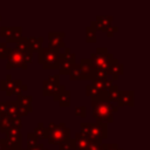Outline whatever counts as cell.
I'll use <instances>...</instances> for the list:
<instances>
[{
	"label": "cell",
	"mask_w": 150,
	"mask_h": 150,
	"mask_svg": "<svg viewBox=\"0 0 150 150\" xmlns=\"http://www.w3.org/2000/svg\"><path fill=\"white\" fill-rule=\"evenodd\" d=\"M120 89H118V87L116 86V84H112L108 90H107V97H108V100L112 103V102H117V100H118V97H120Z\"/></svg>",
	"instance_id": "cell-21"
},
{
	"label": "cell",
	"mask_w": 150,
	"mask_h": 150,
	"mask_svg": "<svg viewBox=\"0 0 150 150\" xmlns=\"http://www.w3.org/2000/svg\"><path fill=\"white\" fill-rule=\"evenodd\" d=\"M66 89L60 84V75H50L42 82V93L45 96H55Z\"/></svg>",
	"instance_id": "cell-6"
},
{
	"label": "cell",
	"mask_w": 150,
	"mask_h": 150,
	"mask_svg": "<svg viewBox=\"0 0 150 150\" xmlns=\"http://www.w3.org/2000/svg\"><path fill=\"white\" fill-rule=\"evenodd\" d=\"M22 123L20 117H12L5 112H0V131L6 132L9 128H18L21 129Z\"/></svg>",
	"instance_id": "cell-12"
},
{
	"label": "cell",
	"mask_w": 150,
	"mask_h": 150,
	"mask_svg": "<svg viewBox=\"0 0 150 150\" xmlns=\"http://www.w3.org/2000/svg\"><path fill=\"white\" fill-rule=\"evenodd\" d=\"M80 68H81V80H91V63L89 59H81L80 61Z\"/></svg>",
	"instance_id": "cell-18"
},
{
	"label": "cell",
	"mask_w": 150,
	"mask_h": 150,
	"mask_svg": "<svg viewBox=\"0 0 150 150\" xmlns=\"http://www.w3.org/2000/svg\"><path fill=\"white\" fill-rule=\"evenodd\" d=\"M59 49L50 47H42L39 50L38 62L42 64L43 69H59Z\"/></svg>",
	"instance_id": "cell-5"
},
{
	"label": "cell",
	"mask_w": 150,
	"mask_h": 150,
	"mask_svg": "<svg viewBox=\"0 0 150 150\" xmlns=\"http://www.w3.org/2000/svg\"><path fill=\"white\" fill-rule=\"evenodd\" d=\"M68 75H69L70 80H81V68H80V64L74 63L70 67Z\"/></svg>",
	"instance_id": "cell-24"
},
{
	"label": "cell",
	"mask_w": 150,
	"mask_h": 150,
	"mask_svg": "<svg viewBox=\"0 0 150 150\" xmlns=\"http://www.w3.org/2000/svg\"><path fill=\"white\" fill-rule=\"evenodd\" d=\"M0 21H1V16H0Z\"/></svg>",
	"instance_id": "cell-38"
},
{
	"label": "cell",
	"mask_w": 150,
	"mask_h": 150,
	"mask_svg": "<svg viewBox=\"0 0 150 150\" xmlns=\"http://www.w3.org/2000/svg\"><path fill=\"white\" fill-rule=\"evenodd\" d=\"M32 101L33 96L32 95H18V105H19V117L27 115L33 110L32 108Z\"/></svg>",
	"instance_id": "cell-13"
},
{
	"label": "cell",
	"mask_w": 150,
	"mask_h": 150,
	"mask_svg": "<svg viewBox=\"0 0 150 150\" xmlns=\"http://www.w3.org/2000/svg\"><path fill=\"white\" fill-rule=\"evenodd\" d=\"M86 41L88 43L96 42V29L93 28L91 26H88L86 28Z\"/></svg>",
	"instance_id": "cell-25"
},
{
	"label": "cell",
	"mask_w": 150,
	"mask_h": 150,
	"mask_svg": "<svg viewBox=\"0 0 150 150\" xmlns=\"http://www.w3.org/2000/svg\"><path fill=\"white\" fill-rule=\"evenodd\" d=\"M0 89L4 90L7 96H11L13 94L20 95L22 90L27 89V86L22 84L21 80H1Z\"/></svg>",
	"instance_id": "cell-8"
},
{
	"label": "cell",
	"mask_w": 150,
	"mask_h": 150,
	"mask_svg": "<svg viewBox=\"0 0 150 150\" xmlns=\"http://www.w3.org/2000/svg\"><path fill=\"white\" fill-rule=\"evenodd\" d=\"M75 149L74 150H88L90 143H91V139L89 138V136L82 131L77 132L75 135Z\"/></svg>",
	"instance_id": "cell-16"
},
{
	"label": "cell",
	"mask_w": 150,
	"mask_h": 150,
	"mask_svg": "<svg viewBox=\"0 0 150 150\" xmlns=\"http://www.w3.org/2000/svg\"><path fill=\"white\" fill-rule=\"evenodd\" d=\"M11 49L7 46V42H0V60L1 59H7L8 54L11 53Z\"/></svg>",
	"instance_id": "cell-27"
},
{
	"label": "cell",
	"mask_w": 150,
	"mask_h": 150,
	"mask_svg": "<svg viewBox=\"0 0 150 150\" xmlns=\"http://www.w3.org/2000/svg\"><path fill=\"white\" fill-rule=\"evenodd\" d=\"M112 20L114 18L112 16H109V15H97L96 16V20L95 21H91L90 26L95 29H100L102 32H105L111 27V23H112Z\"/></svg>",
	"instance_id": "cell-14"
},
{
	"label": "cell",
	"mask_w": 150,
	"mask_h": 150,
	"mask_svg": "<svg viewBox=\"0 0 150 150\" xmlns=\"http://www.w3.org/2000/svg\"><path fill=\"white\" fill-rule=\"evenodd\" d=\"M0 35L6 39L7 42L18 43L22 36V28L19 26L15 27H0Z\"/></svg>",
	"instance_id": "cell-11"
},
{
	"label": "cell",
	"mask_w": 150,
	"mask_h": 150,
	"mask_svg": "<svg viewBox=\"0 0 150 150\" xmlns=\"http://www.w3.org/2000/svg\"><path fill=\"white\" fill-rule=\"evenodd\" d=\"M45 146H43V143L39 142L35 146H32V148H27V149H23V150H43Z\"/></svg>",
	"instance_id": "cell-33"
},
{
	"label": "cell",
	"mask_w": 150,
	"mask_h": 150,
	"mask_svg": "<svg viewBox=\"0 0 150 150\" xmlns=\"http://www.w3.org/2000/svg\"><path fill=\"white\" fill-rule=\"evenodd\" d=\"M115 32H117V27H110V28L107 30V35L110 38V36H112V34H114Z\"/></svg>",
	"instance_id": "cell-35"
},
{
	"label": "cell",
	"mask_w": 150,
	"mask_h": 150,
	"mask_svg": "<svg viewBox=\"0 0 150 150\" xmlns=\"http://www.w3.org/2000/svg\"><path fill=\"white\" fill-rule=\"evenodd\" d=\"M114 59H115L114 55L111 53H109L107 48H101L100 47V48L96 49L95 53L91 54V57L89 60H90L93 70L100 69V70H104L107 73V70L109 69Z\"/></svg>",
	"instance_id": "cell-4"
},
{
	"label": "cell",
	"mask_w": 150,
	"mask_h": 150,
	"mask_svg": "<svg viewBox=\"0 0 150 150\" xmlns=\"http://www.w3.org/2000/svg\"><path fill=\"white\" fill-rule=\"evenodd\" d=\"M54 101L57 102L60 107H69L70 105V91L63 89L61 93L54 96Z\"/></svg>",
	"instance_id": "cell-20"
},
{
	"label": "cell",
	"mask_w": 150,
	"mask_h": 150,
	"mask_svg": "<svg viewBox=\"0 0 150 150\" xmlns=\"http://www.w3.org/2000/svg\"><path fill=\"white\" fill-rule=\"evenodd\" d=\"M102 150H122L116 143H102Z\"/></svg>",
	"instance_id": "cell-30"
},
{
	"label": "cell",
	"mask_w": 150,
	"mask_h": 150,
	"mask_svg": "<svg viewBox=\"0 0 150 150\" xmlns=\"http://www.w3.org/2000/svg\"><path fill=\"white\" fill-rule=\"evenodd\" d=\"M0 104H1V102H0Z\"/></svg>",
	"instance_id": "cell-39"
},
{
	"label": "cell",
	"mask_w": 150,
	"mask_h": 150,
	"mask_svg": "<svg viewBox=\"0 0 150 150\" xmlns=\"http://www.w3.org/2000/svg\"><path fill=\"white\" fill-rule=\"evenodd\" d=\"M8 148V143L5 138H0V150H6Z\"/></svg>",
	"instance_id": "cell-34"
},
{
	"label": "cell",
	"mask_w": 150,
	"mask_h": 150,
	"mask_svg": "<svg viewBox=\"0 0 150 150\" xmlns=\"http://www.w3.org/2000/svg\"><path fill=\"white\" fill-rule=\"evenodd\" d=\"M98 94H101L95 87H93L91 84H88V86H86V95H88V96H90V97H94V96H96V95H98Z\"/></svg>",
	"instance_id": "cell-29"
},
{
	"label": "cell",
	"mask_w": 150,
	"mask_h": 150,
	"mask_svg": "<svg viewBox=\"0 0 150 150\" xmlns=\"http://www.w3.org/2000/svg\"><path fill=\"white\" fill-rule=\"evenodd\" d=\"M43 150H48V149H43Z\"/></svg>",
	"instance_id": "cell-37"
},
{
	"label": "cell",
	"mask_w": 150,
	"mask_h": 150,
	"mask_svg": "<svg viewBox=\"0 0 150 150\" xmlns=\"http://www.w3.org/2000/svg\"><path fill=\"white\" fill-rule=\"evenodd\" d=\"M81 131L87 134L93 142H103L108 137V124L94 122V123H81Z\"/></svg>",
	"instance_id": "cell-3"
},
{
	"label": "cell",
	"mask_w": 150,
	"mask_h": 150,
	"mask_svg": "<svg viewBox=\"0 0 150 150\" xmlns=\"http://www.w3.org/2000/svg\"><path fill=\"white\" fill-rule=\"evenodd\" d=\"M76 60V55L74 53H71L70 48H66L63 49V52H60L59 54V70L60 74H68L70 67L75 63Z\"/></svg>",
	"instance_id": "cell-7"
},
{
	"label": "cell",
	"mask_w": 150,
	"mask_h": 150,
	"mask_svg": "<svg viewBox=\"0 0 150 150\" xmlns=\"http://www.w3.org/2000/svg\"><path fill=\"white\" fill-rule=\"evenodd\" d=\"M35 137L38 138V141H42V139H46L47 137V130H46V127L43 125V123H39L38 127L34 129V132Z\"/></svg>",
	"instance_id": "cell-23"
},
{
	"label": "cell",
	"mask_w": 150,
	"mask_h": 150,
	"mask_svg": "<svg viewBox=\"0 0 150 150\" xmlns=\"http://www.w3.org/2000/svg\"><path fill=\"white\" fill-rule=\"evenodd\" d=\"M64 33L63 32H49L48 34V42L49 47L54 49H59L64 47Z\"/></svg>",
	"instance_id": "cell-15"
},
{
	"label": "cell",
	"mask_w": 150,
	"mask_h": 150,
	"mask_svg": "<svg viewBox=\"0 0 150 150\" xmlns=\"http://www.w3.org/2000/svg\"><path fill=\"white\" fill-rule=\"evenodd\" d=\"M91 108L93 116L97 122L108 124L114 121V112H117L118 107L114 105L107 97L105 93H101L94 97H91Z\"/></svg>",
	"instance_id": "cell-1"
},
{
	"label": "cell",
	"mask_w": 150,
	"mask_h": 150,
	"mask_svg": "<svg viewBox=\"0 0 150 150\" xmlns=\"http://www.w3.org/2000/svg\"><path fill=\"white\" fill-rule=\"evenodd\" d=\"M117 107H123V105H134V91L132 90H121L120 91V97L117 100Z\"/></svg>",
	"instance_id": "cell-17"
},
{
	"label": "cell",
	"mask_w": 150,
	"mask_h": 150,
	"mask_svg": "<svg viewBox=\"0 0 150 150\" xmlns=\"http://www.w3.org/2000/svg\"><path fill=\"white\" fill-rule=\"evenodd\" d=\"M11 68H21V69H27V64L25 63L23 60V55L21 52H19L15 48L11 49V53L7 56V64H6V69H11Z\"/></svg>",
	"instance_id": "cell-9"
},
{
	"label": "cell",
	"mask_w": 150,
	"mask_h": 150,
	"mask_svg": "<svg viewBox=\"0 0 150 150\" xmlns=\"http://www.w3.org/2000/svg\"><path fill=\"white\" fill-rule=\"evenodd\" d=\"M122 74H123V64H121L117 59H114L111 64H110V67H109V69L107 70V75H111L112 80H117L118 76L122 75Z\"/></svg>",
	"instance_id": "cell-19"
},
{
	"label": "cell",
	"mask_w": 150,
	"mask_h": 150,
	"mask_svg": "<svg viewBox=\"0 0 150 150\" xmlns=\"http://www.w3.org/2000/svg\"><path fill=\"white\" fill-rule=\"evenodd\" d=\"M75 149V141L69 138L59 145V150H74Z\"/></svg>",
	"instance_id": "cell-26"
},
{
	"label": "cell",
	"mask_w": 150,
	"mask_h": 150,
	"mask_svg": "<svg viewBox=\"0 0 150 150\" xmlns=\"http://www.w3.org/2000/svg\"><path fill=\"white\" fill-rule=\"evenodd\" d=\"M102 143L103 142H93L91 141L88 150H102Z\"/></svg>",
	"instance_id": "cell-32"
},
{
	"label": "cell",
	"mask_w": 150,
	"mask_h": 150,
	"mask_svg": "<svg viewBox=\"0 0 150 150\" xmlns=\"http://www.w3.org/2000/svg\"><path fill=\"white\" fill-rule=\"evenodd\" d=\"M75 115L80 116V117H86V107L84 105H80L75 108Z\"/></svg>",
	"instance_id": "cell-31"
},
{
	"label": "cell",
	"mask_w": 150,
	"mask_h": 150,
	"mask_svg": "<svg viewBox=\"0 0 150 150\" xmlns=\"http://www.w3.org/2000/svg\"><path fill=\"white\" fill-rule=\"evenodd\" d=\"M47 142L49 144H54V145H60L61 143H63L64 141L70 138V129L66 127L64 123H54L50 122L47 128Z\"/></svg>",
	"instance_id": "cell-2"
},
{
	"label": "cell",
	"mask_w": 150,
	"mask_h": 150,
	"mask_svg": "<svg viewBox=\"0 0 150 150\" xmlns=\"http://www.w3.org/2000/svg\"><path fill=\"white\" fill-rule=\"evenodd\" d=\"M27 41H28V43H29V46H30V48H32V50L33 52H39L41 48H42V42H43V38L42 36H40V38H29V39H27Z\"/></svg>",
	"instance_id": "cell-22"
},
{
	"label": "cell",
	"mask_w": 150,
	"mask_h": 150,
	"mask_svg": "<svg viewBox=\"0 0 150 150\" xmlns=\"http://www.w3.org/2000/svg\"><path fill=\"white\" fill-rule=\"evenodd\" d=\"M21 129L18 128H9L5 134H6V142L8 143L9 146H12L15 150H22V135H21Z\"/></svg>",
	"instance_id": "cell-10"
},
{
	"label": "cell",
	"mask_w": 150,
	"mask_h": 150,
	"mask_svg": "<svg viewBox=\"0 0 150 150\" xmlns=\"http://www.w3.org/2000/svg\"><path fill=\"white\" fill-rule=\"evenodd\" d=\"M38 143H39V141H38V138L35 137V135L33 132H30V134L27 135V148L35 146Z\"/></svg>",
	"instance_id": "cell-28"
},
{
	"label": "cell",
	"mask_w": 150,
	"mask_h": 150,
	"mask_svg": "<svg viewBox=\"0 0 150 150\" xmlns=\"http://www.w3.org/2000/svg\"><path fill=\"white\" fill-rule=\"evenodd\" d=\"M6 150H15V149H13V148H12V146H9V145H8V148H7V149H6ZM22 150H23V149H22Z\"/></svg>",
	"instance_id": "cell-36"
}]
</instances>
